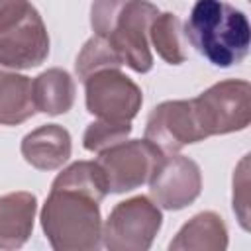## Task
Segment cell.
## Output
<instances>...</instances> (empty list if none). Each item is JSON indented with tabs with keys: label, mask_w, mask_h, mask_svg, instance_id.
Listing matches in <instances>:
<instances>
[{
	"label": "cell",
	"mask_w": 251,
	"mask_h": 251,
	"mask_svg": "<svg viewBox=\"0 0 251 251\" xmlns=\"http://www.w3.org/2000/svg\"><path fill=\"white\" fill-rule=\"evenodd\" d=\"M184 33L206 61L222 69L241 63L249 53L247 16L224 0H198L190 10Z\"/></svg>",
	"instance_id": "obj_1"
},
{
	"label": "cell",
	"mask_w": 251,
	"mask_h": 251,
	"mask_svg": "<svg viewBox=\"0 0 251 251\" xmlns=\"http://www.w3.org/2000/svg\"><path fill=\"white\" fill-rule=\"evenodd\" d=\"M98 198L71 186H51L41 224L53 249H96L102 224Z\"/></svg>",
	"instance_id": "obj_2"
},
{
	"label": "cell",
	"mask_w": 251,
	"mask_h": 251,
	"mask_svg": "<svg viewBox=\"0 0 251 251\" xmlns=\"http://www.w3.org/2000/svg\"><path fill=\"white\" fill-rule=\"evenodd\" d=\"M165 153L149 139L120 141L104 151H100L98 165L106 176L108 192L133 190L143 182H149Z\"/></svg>",
	"instance_id": "obj_3"
},
{
	"label": "cell",
	"mask_w": 251,
	"mask_h": 251,
	"mask_svg": "<svg viewBox=\"0 0 251 251\" xmlns=\"http://www.w3.org/2000/svg\"><path fill=\"white\" fill-rule=\"evenodd\" d=\"M161 220V212L147 196L120 202L104 226V245L120 251H145L159 231Z\"/></svg>",
	"instance_id": "obj_4"
},
{
	"label": "cell",
	"mask_w": 251,
	"mask_h": 251,
	"mask_svg": "<svg viewBox=\"0 0 251 251\" xmlns=\"http://www.w3.org/2000/svg\"><path fill=\"white\" fill-rule=\"evenodd\" d=\"M157 16L159 10L147 0H127L118 14L114 29L106 37L118 51L122 63H127L137 73H147L153 65L147 47V31Z\"/></svg>",
	"instance_id": "obj_5"
},
{
	"label": "cell",
	"mask_w": 251,
	"mask_h": 251,
	"mask_svg": "<svg viewBox=\"0 0 251 251\" xmlns=\"http://www.w3.org/2000/svg\"><path fill=\"white\" fill-rule=\"evenodd\" d=\"M241 84L243 82H222L202 92L196 100H190L196 124L204 137L247 126L249 110H235V106H249V84L237 92Z\"/></svg>",
	"instance_id": "obj_6"
},
{
	"label": "cell",
	"mask_w": 251,
	"mask_h": 251,
	"mask_svg": "<svg viewBox=\"0 0 251 251\" xmlns=\"http://www.w3.org/2000/svg\"><path fill=\"white\" fill-rule=\"evenodd\" d=\"M88 112L106 122H129L141 106V90L116 69H102L86 80Z\"/></svg>",
	"instance_id": "obj_7"
},
{
	"label": "cell",
	"mask_w": 251,
	"mask_h": 251,
	"mask_svg": "<svg viewBox=\"0 0 251 251\" xmlns=\"http://www.w3.org/2000/svg\"><path fill=\"white\" fill-rule=\"evenodd\" d=\"M149 186L163 208L180 210L200 194V171L182 155L165 157L149 178Z\"/></svg>",
	"instance_id": "obj_8"
},
{
	"label": "cell",
	"mask_w": 251,
	"mask_h": 251,
	"mask_svg": "<svg viewBox=\"0 0 251 251\" xmlns=\"http://www.w3.org/2000/svg\"><path fill=\"white\" fill-rule=\"evenodd\" d=\"M202 131L196 124L192 102H165L157 106L147 122L145 139L155 143L163 153L178 151L186 143L202 139Z\"/></svg>",
	"instance_id": "obj_9"
},
{
	"label": "cell",
	"mask_w": 251,
	"mask_h": 251,
	"mask_svg": "<svg viewBox=\"0 0 251 251\" xmlns=\"http://www.w3.org/2000/svg\"><path fill=\"white\" fill-rule=\"evenodd\" d=\"M49 53V37L41 16L33 8L16 27L0 35V63L12 69H29Z\"/></svg>",
	"instance_id": "obj_10"
},
{
	"label": "cell",
	"mask_w": 251,
	"mask_h": 251,
	"mask_svg": "<svg viewBox=\"0 0 251 251\" xmlns=\"http://www.w3.org/2000/svg\"><path fill=\"white\" fill-rule=\"evenodd\" d=\"M22 153L37 169H57L71 155V135L55 124L41 126L24 137Z\"/></svg>",
	"instance_id": "obj_11"
},
{
	"label": "cell",
	"mask_w": 251,
	"mask_h": 251,
	"mask_svg": "<svg viewBox=\"0 0 251 251\" xmlns=\"http://www.w3.org/2000/svg\"><path fill=\"white\" fill-rule=\"evenodd\" d=\"M35 196L29 192H14L0 198V247H22L33 227Z\"/></svg>",
	"instance_id": "obj_12"
},
{
	"label": "cell",
	"mask_w": 251,
	"mask_h": 251,
	"mask_svg": "<svg viewBox=\"0 0 251 251\" xmlns=\"http://www.w3.org/2000/svg\"><path fill=\"white\" fill-rule=\"evenodd\" d=\"M35 110L45 114H65L75 100V84L69 73L51 69L31 82Z\"/></svg>",
	"instance_id": "obj_13"
},
{
	"label": "cell",
	"mask_w": 251,
	"mask_h": 251,
	"mask_svg": "<svg viewBox=\"0 0 251 251\" xmlns=\"http://www.w3.org/2000/svg\"><path fill=\"white\" fill-rule=\"evenodd\" d=\"M33 112L31 80L22 75L0 73V124H20Z\"/></svg>",
	"instance_id": "obj_14"
},
{
	"label": "cell",
	"mask_w": 251,
	"mask_h": 251,
	"mask_svg": "<svg viewBox=\"0 0 251 251\" xmlns=\"http://www.w3.org/2000/svg\"><path fill=\"white\" fill-rule=\"evenodd\" d=\"M151 37L157 53L171 65H178L184 61V51L180 43V22L175 14H159L151 27Z\"/></svg>",
	"instance_id": "obj_15"
},
{
	"label": "cell",
	"mask_w": 251,
	"mask_h": 251,
	"mask_svg": "<svg viewBox=\"0 0 251 251\" xmlns=\"http://www.w3.org/2000/svg\"><path fill=\"white\" fill-rule=\"evenodd\" d=\"M120 65H124V63H122L118 51L112 47V43L106 37L96 35L90 41H86L84 49L76 57V75L80 80H86L90 75H94L102 69H116Z\"/></svg>",
	"instance_id": "obj_16"
},
{
	"label": "cell",
	"mask_w": 251,
	"mask_h": 251,
	"mask_svg": "<svg viewBox=\"0 0 251 251\" xmlns=\"http://www.w3.org/2000/svg\"><path fill=\"white\" fill-rule=\"evenodd\" d=\"M131 131L129 122H106L100 120L96 124H90L88 129L84 131V147L88 151H104L127 137Z\"/></svg>",
	"instance_id": "obj_17"
},
{
	"label": "cell",
	"mask_w": 251,
	"mask_h": 251,
	"mask_svg": "<svg viewBox=\"0 0 251 251\" xmlns=\"http://www.w3.org/2000/svg\"><path fill=\"white\" fill-rule=\"evenodd\" d=\"M126 2L127 0H94L90 22H92L96 35H102V37L110 35V31L114 29V24L118 20V14L126 6Z\"/></svg>",
	"instance_id": "obj_18"
},
{
	"label": "cell",
	"mask_w": 251,
	"mask_h": 251,
	"mask_svg": "<svg viewBox=\"0 0 251 251\" xmlns=\"http://www.w3.org/2000/svg\"><path fill=\"white\" fill-rule=\"evenodd\" d=\"M31 10L27 0H0V35L16 27Z\"/></svg>",
	"instance_id": "obj_19"
}]
</instances>
